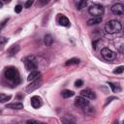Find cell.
I'll list each match as a JSON object with an SVG mask.
<instances>
[{"mask_svg":"<svg viewBox=\"0 0 124 124\" xmlns=\"http://www.w3.org/2000/svg\"><path fill=\"white\" fill-rule=\"evenodd\" d=\"M74 95H75V93H74V91H72V90L65 89V90L62 91V96H63L64 98H70V97H73Z\"/></svg>","mask_w":124,"mask_h":124,"instance_id":"19","label":"cell"},{"mask_svg":"<svg viewBox=\"0 0 124 124\" xmlns=\"http://www.w3.org/2000/svg\"><path fill=\"white\" fill-rule=\"evenodd\" d=\"M75 105L78 107V108H84L85 107H88L89 106V101L87 100V98L85 97H82V96H78L75 99Z\"/></svg>","mask_w":124,"mask_h":124,"instance_id":"7","label":"cell"},{"mask_svg":"<svg viewBox=\"0 0 124 124\" xmlns=\"http://www.w3.org/2000/svg\"><path fill=\"white\" fill-rule=\"evenodd\" d=\"M101 21H102V16H93L92 18L88 19L87 24L88 25H94V24L101 23Z\"/></svg>","mask_w":124,"mask_h":124,"instance_id":"15","label":"cell"},{"mask_svg":"<svg viewBox=\"0 0 124 124\" xmlns=\"http://www.w3.org/2000/svg\"><path fill=\"white\" fill-rule=\"evenodd\" d=\"M101 54L102 56L104 57V59H106L107 61H112L115 59L116 57V54L115 52H113L111 49H109L108 47H104L102 50H101Z\"/></svg>","mask_w":124,"mask_h":124,"instance_id":"5","label":"cell"},{"mask_svg":"<svg viewBox=\"0 0 124 124\" xmlns=\"http://www.w3.org/2000/svg\"><path fill=\"white\" fill-rule=\"evenodd\" d=\"M31 105L34 108H39L43 105V101L39 96H33L31 98Z\"/></svg>","mask_w":124,"mask_h":124,"instance_id":"9","label":"cell"},{"mask_svg":"<svg viewBox=\"0 0 124 124\" xmlns=\"http://www.w3.org/2000/svg\"><path fill=\"white\" fill-rule=\"evenodd\" d=\"M58 23L60 25H62V26H65V27H69L70 26V20L63 15L62 16L60 15V16L58 18Z\"/></svg>","mask_w":124,"mask_h":124,"instance_id":"12","label":"cell"},{"mask_svg":"<svg viewBox=\"0 0 124 124\" xmlns=\"http://www.w3.org/2000/svg\"><path fill=\"white\" fill-rule=\"evenodd\" d=\"M21 10H22V6L21 5H16V7H15V12L16 13H20L21 12Z\"/></svg>","mask_w":124,"mask_h":124,"instance_id":"26","label":"cell"},{"mask_svg":"<svg viewBox=\"0 0 124 124\" xmlns=\"http://www.w3.org/2000/svg\"><path fill=\"white\" fill-rule=\"evenodd\" d=\"M3 1H5V2H10L11 0H3Z\"/></svg>","mask_w":124,"mask_h":124,"instance_id":"31","label":"cell"},{"mask_svg":"<svg viewBox=\"0 0 124 124\" xmlns=\"http://www.w3.org/2000/svg\"><path fill=\"white\" fill-rule=\"evenodd\" d=\"M62 121H63L64 123H73V122H75L76 120H75V118H74L72 115H65V116L63 117Z\"/></svg>","mask_w":124,"mask_h":124,"instance_id":"21","label":"cell"},{"mask_svg":"<svg viewBox=\"0 0 124 124\" xmlns=\"http://www.w3.org/2000/svg\"><path fill=\"white\" fill-rule=\"evenodd\" d=\"M33 3H34V0H27V1L25 2L24 7H25V8H30V7L33 5Z\"/></svg>","mask_w":124,"mask_h":124,"instance_id":"25","label":"cell"},{"mask_svg":"<svg viewBox=\"0 0 124 124\" xmlns=\"http://www.w3.org/2000/svg\"><path fill=\"white\" fill-rule=\"evenodd\" d=\"M6 107L8 108H12V109H21V108H23V104L19 103V102H16V103L7 104Z\"/></svg>","mask_w":124,"mask_h":124,"instance_id":"14","label":"cell"},{"mask_svg":"<svg viewBox=\"0 0 124 124\" xmlns=\"http://www.w3.org/2000/svg\"><path fill=\"white\" fill-rule=\"evenodd\" d=\"M108 85H109V87L112 89V91L114 93H117V92H120L121 91V88H120V86L118 84H114L112 82H108Z\"/></svg>","mask_w":124,"mask_h":124,"instance_id":"20","label":"cell"},{"mask_svg":"<svg viewBox=\"0 0 124 124\" xmlns=\"http://www.w3.org/2000/svg\"><path fill=\"white\" fill-rule=\"evenodd\" d=\"M44 43H45V45L46 46H51L52 45V43H53V39H52V37H51V35H46L45 36V38H44Z\"/></svg>","mask_w":124,"mask_h":124,"instance_id":"16","label":"cell"},{"mask_svg":"<svg viewBox=\"0 0 124 124\" xmlns=\"http://www.w3.org/2000/svg\"><path fill=\"white\" fill-rule=\"evenodd\" d=\"M23 63H24V66H25V69L29 72L31 71H34L37 69L38 67V63H37V59L34 55H28L26 57H24L22 59Z\"/></svg>","mask_w":124,"mask_h":124,"instance_id":"3","label":"cell"},{"mask_svg":"<svg viewBox=\"0 0 124 124\" xmlns=\"http://www.w3.org/2000/svg\"><path fill=\"white\" fill-rule=\"evenodd\" d=\"M78 63H79V59L75 57V58H71V59L67 60L66 63H65V65H66V66H69V65H77V64H78Z\"/></svg>","mask_w":124,"mask_h":124,"instance_id":"18","label":"cell"},{"mask_svg":"<svg viewBox=\"0 0 124 124\" xmlns=\"http://www.w3.org/2000/svg\"><path fill=\"white\" fill-rule=\"evenodd\" d=\"M40 77H41V73L39 71H37V70H34V71H31V73L29 74L27 79H28V81H33V80H35L36 78H38Z\"/></svg>","mask_w":124,"mask_h":124,"instance_id":"13","label":"cell"},{"mask_svg":"<svg viewBox=\"0 0 124 124\" xmlns=\"http://www.w3.org/2000/svg\"><path fill=\"white\" fill-rule=\"evenodd\" d=\"M122 29V25L118 20H109L106 23L105 25V30L107 33L108 34H114V33H118L119 31H121Z\"/></svg>","mask_w":124,"mask_h":124,"instance_id":"2","label":"cell"},{"mask_svg":"<svg viewBox=\"0 0 124 124\" xmlns=\"http://www.w3.org/2000/svg\"><path fill=\"white\" fill-rule=\"evenodd\" d=\"M82 84H83V81H82L81 79H78V80L75 81V85H76L77 87H80Z\"/></svg>","mask_w":124,"mask_h":124,"instance_id":"27","label":"cell"},{"mask_svg":"<svg viewBox=\"0 0 124 124\" xmlns=\"http://www.w3.org/2000/svg\"><path fill=\"white\" fill-rule=\"evenodd\" d=\"M88 13L93 16H101L104 14V8L100 4H93L88 8Z\"/></svg>","mask_w":124,"mask_h":124,"instance_id":"4","label":"cell"},{"mask_svg":"<svg viewBox=\"0 0 124 124\" xmlns=\"http://www.w3.org/2000/svg\"><path fill=\"white\" fill-rule=\"evenodd\" d=\"M80 96L85 97L87 99H95L96 98L95 93L92 90H90V89H84V90L80 91Z\"/></svg>","mask_w":124,"mask_h":124,"instance_id":"10","label":"cell"},{"mask_svg":"<svg viewBox=\"0 0 124 124\" xmlns=\"http://www.w3.org/2000/svg\"><path fill=\"white\" fill-rule=\"evenodd\" d=\"M7 42H8V39L7 38H5V37H1L0 38V44H5Z\"/></svg>","mask_w":124,"mask_h":124,"instance_id":"28","label":"cell"},{"mask_svg":"<svg viewBox=\"0 0 124 124\" xmlns=\"http://www.w3.org/2000/svg\"><path fill=\"white\" fill-rule=\"evenodd\" d=\"M111 12L114 15L117 16H122L124 14V6L121 3H116L111 7Z\"/></svg>","mask_w":124,"mask_h":124,"instance_id":"8","label":"cell"},{"mask_svg":"<svg viewBox=\"0 0 124 124\" xmlns=\"http://www.w3.org/2000/svg\"><path fill=\"white\" fill-rule=\"evenodd\" d=\"M5 77L8 80H10L11 82H13L15 84H17L20 81L19 73H18L17 69L15 67H8L5 70Z\"/></svg>","mask_w":124,"mask_h":124,"instance_id":"1","label":"cell"},{"mask_svg":"<svg viewBox=\"0 0 124 124\" xmlns=\"http://www.w3.org/2000/svg\"><path fill=\"white\" fill-rule=\"evenodd\" d=\"M2 7H3V4H2V2H1V1H0V9H1V8H2Z\"/></svg>","mask_w":124,"mask_h":124,"instance_id":"30","label":"cell"},{"mask_svg":"<svg viewBox=\"0 0 124 124\" xmlns=\"http://www.w3.org/2000/svg\"><path fill=\"white\" fill-rule=\"evenodd\" d=\"M123 70H124V67L123 66H119V67H117V68H115L113 70V74H121L123 72Z\"/></svg>","mask_w":124,"mask_h":124,"instance_id":"24","label":"cell"},{"mask_svg":"<svg viewBox=\"0 0 124 124\" xmlns=\"http://www.w3.org/2000/svg\"><path fill=\"white\" fill-rule=\"evenodd\" d=\"M27 123H38V121H36V120H28Z\"/></svg>","mask_w":124,"mask_h":124,"instance_id":"29","label":"cell"},{"mask_svg":"<svg viewBox=\"0 0 124 124\" xmlns=\"http://www.w3.org/2000/svg\"><path fill=\"white\" fill-rule=\"evenodd\" d=\"M12 98L11 95H6L4 93H0V103H6L8 101H10Z\"/></svg>","mask_w":124,"mask_h":124,"instance_id":"17","label":"cell"},{"mask_svg":"<svg viewBox=\"0 0 124 124\" xmlns=\"http://www.w3.org/2000/svg\"><path fill=\"white\" fill-rule=\"evenodd\" d=\"M48 2H49V0H38L36 3V6L37 7H43V6L46 5Z\"/></svg>","mask_w":124,"mask_h":124,"instance_id":"23","label":"cell"},{"mask_svg":"<svg viewBox=\"0 0 124 124\" xmlns=\"http://www.w3.org/2000/svg\"><path fill=\"white\" fill-rule=\"evenodd\" d=\"M18 50H19V45H13V46H11L8 48L7 54H8L9 56H14L16 53L18 52Z\"/></svg>","mask_w":124,"mask_h":124,"instance_id":"11","label":"cell"},{"mask_svg":"<svg viewBox=\"0 0 124 124\" xmlns=\"http://www.w3.org/2000/svg\"><path fill=\"white\" fill-rule=\"evenodd\" d=\"M87 1H88V0H80L79 3L78 4V10H81L82 8H84V7L87 5Z\"/></svg>","mask_w":124,"mask_h":124,"instance_id":"22","label":"cell"},{"mask_svg":"<svg viewBox=\"0 0 124 124\" xmlns=\"http://www.w3.org/2000/svg\"><path fill=\"white\" fill-rule=\"evenodd\" d=\"M42 84H43V79H42L41 78H36L35 80H33V81L26 87V91H27L28 93H31L32 91H34V90L38 89L39 87H41Z\"/></svg>","mask_w":124,"mask_h":124,"instance_id":"6","label":"cell"}]
</instances>
